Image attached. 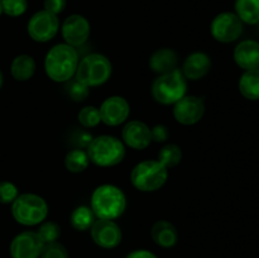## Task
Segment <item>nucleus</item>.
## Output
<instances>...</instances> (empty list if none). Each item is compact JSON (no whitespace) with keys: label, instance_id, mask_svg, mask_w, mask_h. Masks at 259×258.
<instances>
[{"label":"nucleus","instance_id":"17","mask_svg":"<svg viewBox=\"0 0 259 258\" xmlns=\"http://www.w3.org/2000/svg\"><path fill=\"white\" fill-rule=\"evenodd\" d=\"M234 61L244 71L259 68V42L253 39L242 40L234 50Z\"/></svg>","mask_w":259,"mask_h":258},{"label":"nucleus","instance_id":"3","mask_svg":"<svg viewBox=\"0 0 259 258\" xmlns=\"http://www.w3.org/2000/svg\"><path fill=\"white\" fill-rule=\"evenodd\" d=\"M47 201L42 196L32 192L18 195L12 204V215L15 222L24 227H35L48 217Z\"/></svg>","mask_w":259,"mask_h":258},{"label":"nucleus","instance_id":"5","mask_svg":"<svg viewBox=\"0 0 259 258\" xmlns=\"http://www.w3.org/2000/svg\"><path fill=\"white\" fill-rule=\"evenodd\" d=\"M168 180V169L158 159H146L133 167L131 182L141 192H154L164 186Z\"/></svg>","mask_w":259,"mask_h":258},{"label":"nucleus","instance_id":"22","mask_svg":"<svg viewBox=\"0 0 259 258\" xmlns=\"http://www.w3.org/2000/svg\"><path fill=\"white\" fill-rule=\"evenodd\" d=\"M96 217L94 214L93 209L86 205H80L75 207L70 215V223L72 228L78 232H86L90 230L93 224L95 223Z\"/></svg>","mask_w":259,"mask_h":258},{"label":"nucleus","instance_id":"28","mask_svg":"<svg viewBox=\"0 0 259 258\" xmlns=\"http://www.w3.org/2000/svg\"><path fill=\"white\" fill-rule=\"evenodd\" d=\"M37 233L43 244H50V243L58 242V238L61 237V227L57 223L45 220L39 224Z\"/></svg>","mask_w":259,"mask_h":258},{"label":"nucleus","instance_id":"27","mask_svg":"<svg viewBox=\"0 0 259 258\" xmlns=\"http://www.w3.org/2000/svg\"><path fill=\"white\" fill-rule=\"evenodd\" d=\"M78 123L81 124V126L85 129L89 128H95L99 124L101 123L100 118V111H99V108L94 105H86L78 111L77 114Z\"/></svg>","mask_w":259,"mask_h":258},{"label":"nucleus","instance_id":"2","mask_svg":"<svg viewBox=\"0 0 259 258\" xmlns=\"http://www.w3.org/2000/svg\"><path fill=\"white\" fill-rule=\"evenodd\" d=\"M90 207L96 219L115 220L126 209V196L120 187L113 184H103L91 194Z\"/></svg>","mask_w":259,"mask_h":258},{"label":"nucleus","instance_id":"1","mask_svg":"<svg viewBox=\"0 0 259 258\" xmlns=\"http://www.w3.org/2000/svg\"><path fill=\"white\" fill-rule=\"evenodd\" d=\"M78 61V52L75 47L58 43L46 55L45 72L55 82L65 83L75 77Z\"/></svg>","mask_w":259,"mask_h":258},{"label":"nucleus","instance_id":"32","mask_svg":"<svg viewBox=\"0 0 259 258\" xmlns=\"http://www.w3.org/2000/svg\"><path fill=\"white\" fill-rule=\"evenodd\" d=\"M94 137L91 136V133H89L88 131L85 129H81V131L76 132L73 134L72 139H73V143L76 144V148H81V149H86L89 147V144L91 143Z\"/></svg>","mask_w":259,"mask_h":258},{"label":"nucleus","instance_id":"8","mask_svg":"<svg viewBox=\"0 0 259 258\" xmlns=\"http://www.w3.org/2000/svg\"><path fill=\"white\" fill-rule=\"evenodd\" d=\"M60 27L58 15H55L43 9L34 13L30 17L27 25V30L29 37L34 42L46 43L52 40L57 35Z\"/></svg>","mask_w":259,"mask_h":258},{"label":"nucleus","instance_id":"12","mask_svg":"<svg viewBox=\"0 0 259 258\" xmlns=\"http://www.w3.org/2000/svg\"><path fill=\"white\" fill-rule=\"evenodd\" d=\"M101 123L109 126H118L125 123L131 114V105L128 100L120 95H113L106 98L101 103L100 108Z\"/></svg>","mask_w":259,"mask_h":258},{"label":"nucleus","instance_id":"11","mask_svg":"<svg viewBox=\"0 0 259 258\" xmlns=\"http://www.w3.org/2000/svg\"><path fill=\"white\" fill-rule=\"evenodd\" d=\"M62 38L68 46L77 48L85 45L91 33V25L88 18L81 14H71L63 20L60 27Z\"/></svg>","mask_w":259,"mask_h":258},{"label":"nucleus","instance_id":"10","mask_svg":"<svg viewBox=\"0 0 259 258\" xmlns=\"http://www.w3.org/2000/svg\"><path fill=\"white\" fill-rule=\"evenodd\" d=\"M172 114L177 123L182 125H195L202 119L205 114L204 99L196 95H185L174 104Z\"/></svg>","mask_w":259,"mask_h":258},{"label":"nucleus","instance_id":"19","mask_svg":"<svg viewBox=\"0 0 259 258\" xmlns=\"http://www.w3.org/2000/svg\"><path fill=\"white\" fill-rule=\"evenodd\" d=\"M151 237L157 245L162 248H172L179 242V232L168 220H158L151 229Z\"/></svg>","mask_w":259,"mask_h":258},{"label":"nucleus","instance_id":"6","mask_svg":"<svg viewBox=\"0 0 259 258\" xmlns=\"http://www.w3.org/2000/svg\"><path fill=\"white\" fill-rule=\"evenodd\" d=\"M113 73V65L106 56L90 53L78 61L75 78L89 88H98L108 82Z\"/></svg>","mask_w":259,"mask_h":258},{"label":"nucleus","instance_id":"7","mask_svg":"<svg viewBox=\"0 0 259 258\" xmlns=\"http://www.w3.org/2000/svg\"><path fill=\"white\" fill-rule=\"evenodd\" d=\"M187 93V80L181 70L158 75L151 88L152 98L161 105H174Z\"/></svg>","mask_w":259,"mask_h":258},{"label":"nucleus","instance_id":"16","mask_svg":"<svg viewBox=\"0 0 259 258\" xmlns=\"http://www.w3.org/2000/svg\"><path fill=\"white\" fill-rule=\"evenodd\" d=\"M212 61L207 53L192 52L185 58L181 72L187 81H199L211 71Z\"/></svg>","mask_w":259,"mask_h":258},{"label":"nucleus","instance_id":"34","mask_svg":"<svg viewBox=\"0 0 259 258\" xmlns=\"http://www.w3.org/2000/svg\"><path fill=\"white\" fill-rule=\"evenodd\" d=\"M67 0H43V8L52 14L58 15L66 9Z\"/></svg>","mask_w":259,"mask_h":258},{"label":"nucleus","instance_id":"24","mask_svg":"<svg viewBox=\"0 0 259 258\" xmlns=\"http://www.w3.org/2000/svg\"><path fill=\"white\" fill-rule=\"evenodd\" d=\"M63 163H65L66 169L71 174H81L89 167L90 158H89L86 149L75 148L66 153Z\"/></svg>","mask_w":259,"mask_h":258},{"label":"nucleus","instance_id":"13","mask_svg":"<svg viewBox=\"0 0 259 258\" xmlns=\"http://www.w3.org/2000/svg\"><path fill=\"white\" fill-rule=\"evenodd\" d=\"M43 247L37 232L25 230L13 238L9 250L12 258H39Z\"/></svg>","mask_w":259,"mask_h":258},{"label":"nucleus","instance_id":"36","mask_svg":"<svg viewBox=\"0 0 259 258\" xmlns=\"http://www.w3.org/2000/svg\"><path fill=\"white\" fill-rule=\"evenodd\" d=\"M3 81H4V78H3V73H2V71H0V89H2V86H3Z\"/></svg>","mask_w":259,"mask_h":258},{"label":"nucleus","instance_id":"29","mask_svg":"<svg viewBox=\"0 0 259 258\" xmlns=\"http://www.w3.org/2000/svg\"><path fill=\"white\" fill-rule=\"evenodd\" d=\"M2 8L8 17H20L27 12L28 0H2Z\"/></svg>","mask_w":259,"mask_h":258},{"label":"nucleus","instance_id":"30","mask_svg":"<svg viewBox=\"0 0 259 258\" xmlns=\"http://www.w3.org/2000/svg\"><path fill=\"white\" fill-rule=\"evenodd\" d=\"M19 195V190L13 182L0 181V204H13Z\"/></svg>","mask_w":259,"mask_h":258},{"label":"nucleus","instance_id":"15","mask_svg":"<svg viewBox=\"0 0 259 258\" xmlns=\"http://www.w3.org/2000/svg\"><path fill=\"white\" fill-rule=\"evenodd\" d=\"M121 141L126 147L136 151L146 149L152 143L151 128L141 120H131L121 131Z\"/></svg>","mask_w":259,"mask_h":258},{"label":"nucleus","instance_id":"20","mask_svg":"<svg viewBox=\"0 0 259 258\" xmlns=\"http://www.w3.org/2000/svg\"><path fill=\"white\" fill-rule=\"evenodd\" d=\"M37 70L35 60L30 55H19L12 61L10 73L17 81H28L34 76Z\"/></svg>","mask_w":259,"mask_h":258},{"label":"nucleus","instance_id":"33","mask_svg":"<svg viewBox=\"0 0 259 258\" xmlns=\"http://www.w3.org/2000/svg\"><path fill=\"white\" fill-rule=\"evenodd\" d=\"M152 141L156 143H163L169 138V129L164 124H157L151 129Z\"/></svg>","mask_w":259,"mask_h":258},{"label":"nucleus","instance_id":"14","mask_svg":"<svg viewBox=\"0 0 259 258\" xmlns=\"http://www.w3.org/2000/svg\"><path fill=\"white\" fill-rule=\"evenodd\" d=\"M94 243L104 249H113L121 243L123 233L115 220L96 219L90 229Z\"/></svg>","mask_w":259,"mask_h":258},{"label":"nucleus","instance_id":"9","mask_svg":"<svg viewBox=\"0 0 259 258\" xmlns=\"http://www.w3.org/2000/svg\"><path fill=\"white\" fill-rule=\"evenodd\" d=\"M244 23L235 13L223 12L212 19L210 33L212 38L220 43L235 42L243 34Z\"/></svg>","mask_w":259,"mask_h":258},{"label":"nucleus","instance_id":"21","mask_svg":"<svg viewBox=\"0 0 259 258\" xmlns=\"http://www.w3.org/2000/svg\"><path fill=\"white\" fill-rule=\"evenodd\" d=\"M239 91L248 100H259V68L244 71L239 78Z\"/></svg>","mask_w":259,"mask_h":258},{"label":"nucleus","instance_id":"23","mask_svg":"<svg viewBox=\"0 0 259 258\" xmlns=\"http://www.w3.org/2000/svg\"><path fill=\"white\" fill-rule=\"evenodd\" d=\"M235 14L243 23L259 24V0H235Z\"/></svg>","mask_w":259,"mask_h":258},{"label":"nucleus","instance_id":"18","mask_svg":"<svg viewBox=\"0 0 259 258\" xmlns=\"http://www.w3.org/2000/svg\"><path fill=\"white\" fill-rule=\"evenodd\" d=\"M149 68L157 75L171 72L179 66V55L169 47H162L154 51L149 57Z\"/></svg>","mask_w":259,"mask_h":258},{"label":"nucleus","instance_id":"26","mask_svg":"<svg viewBox=\"0 0 259 258\" xmlns=\"http://www.w3.org/2000/svg\"><path fill=\"white\" fill-rule=\"evenodd\" d=\"M65 91L68 98L75 103H81V101L86 100L90 95V88L76 80L75 77L65 82Z\"/></svg>","mask_w":259,"mask_h":258},{"label":"nucleus","instance_id":"31","mask_svg":"<svg viewBox=\"0 0 259 258\" xmlns=\"http://www.w3.org/2000/svg\"><path fill=\"white\" fill-rule=\"evenodd\" d=\"M39 258H70L68 250L60 242L45 244Z\"/></svg>","mask_w":259,"mask_h":258},{"label":"nucleus","instance_id":"35","mask_svg":"<svg viewBox=\"0 0 259 258\" xmlns=\"http://www.w3.org/2000/svg\"><path fill=\"white\" fill-rule=\"evenodd\" d=\"M125 258H158L153 252L148 249H136L126 254Z\"/></svg>","mask_w":259,"mask_h":258},{"label":"nucleus","instance_id":"38","mask_svg":"<svg viewBox=\"0 0 259 258\" xmlns=\"http://www.w3.org/2000/svg\"><path fill=\"white\" fill-rule=\"evenodd\" d=\"M258 29H259V28H258Z\"/></svg>","mask_w":259,"mask_h":258},{"label":"nucleus","instance_id":"25","mask_svg":"<svg viewBox=\"0 0 259 258\" xmlns=\"http://www.w3.org/2000/svg\"><path fill=\"white\" fill-rule=\"evenodd\" d=\"M158 159L167 169L174 168L182 161V149L181 147L175 143H168L161 148L158 152Z\"/></svg>","mask_w":259,"mask_h":258},{"label":"nucleus","instance_id":"4","mask_svg":"<svg viewBox=\"0 0 259 258\" xmlns=\"http://www.w3.org/2000/svg\"><path fill=\"white\" fill-rule=\"evenodd\" d=\"M90 162L99 167H114L125 157V144L114 136L103 134L93 138L86 148Z\"/></svg>","mask_w":259,"mask_h":258},{"label":"nucleus","instance_id":"37","mask_svg":"<svg viewBox=\"0 0 259 258\" xmlns=\"http://www.w3.org/2000/svg\"><path fill=\"white\" fill-rule=\"evenodd\" d=\"M3 14V8H2V0H0V15Z\"/></svg>","mask_w":259,"mask_h":258}]
</instances>
